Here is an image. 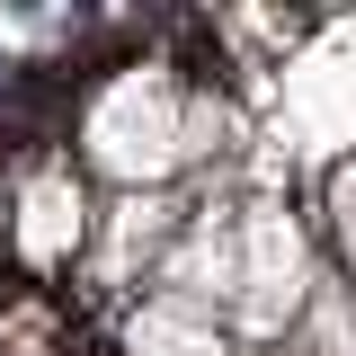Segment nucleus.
I'll list each match as a JSON object with an SVG mask.
<instances>
[{
    "label": "nucleus",
    "mask_w": 356,
    "mask_h": 356,
    "mask_svg": "<svg viewBox=\"0 0 356 356\" xmlns=\"http://www.w3.org/2000/svg\"><path fill=\"white\" fill-rule=\"evenodd\" d=\"M259 134L294 143V152H312V161L356 152V9L321 18V27L303 36V54L267 81Z\"/></svg>",
    "instance_id": "nucleus-1"
},
{
    "label": "nucleus",
    "mask_w": 356,
    "mask_h": 356,
    "mask_svg": "<svg viewBox=\"0 0 356 356\" xmlns=\"http://www.w3.org/2000/svg\"><path fill=\"white\" fill-rule=\"evenodd\" d=\"M312 241H321V267L356 285V152H339L321 170V214H312Z\"/></svg>",
    "instance_id": "nucleus-2"
},
{
    "label": "nucleus",
    "mask_w": 356,
    "mask_h": 356,
    "mask_svg": "<svg viewBox=\"0 0 356 356\" xmlns=\"http://www.w3.org/2000/svg\"><path fill=\"white\" fill-rule=\"evenodd\" d=\"M303 9L312 18H339V9H356V0H303Z\"/></svg>",
    "instance_id": "nucleus-3"
}]
</instances>
